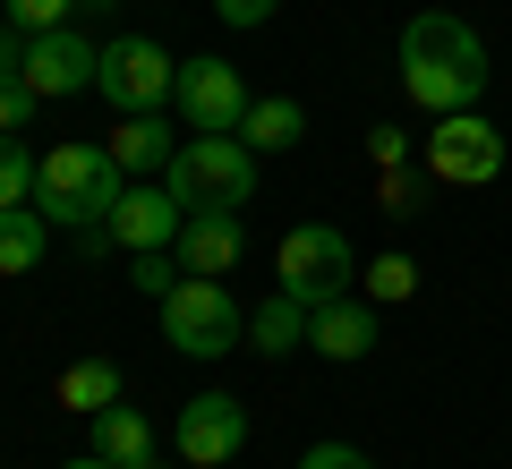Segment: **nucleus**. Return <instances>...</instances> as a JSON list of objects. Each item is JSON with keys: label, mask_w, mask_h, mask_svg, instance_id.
<instances>
[{"label": "nucleus", "mask_w": 512, "mask_h": 469, "mask_svg": "<svg viewBox=\"0 0 512 469\" xmlns=\"http://www.w3.org/2000/svg\"><path fill=\"white\" fill-rule=\"evenodd\" d=\"M487 43H478L470 18H453V9H419V18L402 26V94L427 111V120H444V111H478L487 103Z\"/></svg>", "instance_id": "nucleus-1"}, {"label": "nucleus", "mask_w": 512, "mask_h": 469, "mask_svg": "<svg viewBox=\"0 0 512 469\" xmlns=\"http://www.w3.org/2000/svg\"><path fill=\"white\" fill-rule=\"evenodd\" d=\"M120 180L128 171L111 163V145H52L35 171V214L52 222V231H94V222H111V205H120Z\"/></svg>", "instance_id": "nucleus-2"}, {"label": "nucleus", "mask_w": 512, "mask_h": 469, "mask_svg": "<svg viewBox=\"0 0 512 469\" xmlns=\"http://www.w3.org/2000/svg\"><path fill=\"white\" fill-rule=\"evenodd\" d=\"M163 188L188 205V214H239V205L256 197V154L239 137H180Z\"/></svg>", "instance_id": "nucleus-3"}, {"label": "nucleus", "mask_w": 512, "mask_h": 469, "mask_svg": "<svg viewBox=\"0 0 512 469\" xmlns=\"http://www.w3.org/2000/svg\"><path fill=\"white\" fill-rule=\"evenodd\" d=\"M163 342L188 350V359H222V350L248 342V307L214 273H180V290L163 299Z\"/></svg>", "instance_id": "nucleus-4"}, {"label": "nucleus", "mask_w": 512, "mask_h": 469, "mask_svg": "<svg viewBox=\"0 0 512 469\" xmlns=\"http://www.w3.org/2000/svg\"><path fill=\"white\" fill-rule=\"evenodd\" d=\"M274 265H282L274 290H291V299H308V307L350 299V290H359V256H350V239L333 231V222H299V231L282 239Z\"/></svg>", "instance_id": "nucleus-5"}, {"label": "nucleus", "mask_w": 512, "mask_h": 469, "mask_svg": "<svg viewBox=\"0 0 512 469\" xmlns=\"http://www.w3.org/2000/svg\"><path fill=\"white\" fill-rule=\"evenodd\" d=\"M171 86H180V60H171L154 35H120V43H103L94 94H103L111 111H163Z\"/></svg>", "instance_id": "nucleus-6"}, {"label": "nucleus", "mask_w": 512, "mask_h": 469, "mask_svg": "<svg viewBox=\"0 0 512 469\" xmlns=\"http://www.w3.org/2000/svg\"><path fill=\"white\" fill-rule=\"evenodd\" d=\"M427 171H436L444 188H487L495 171H504V137H495L487 111H444L436 128H427Z\"/></svg>", "instance_id": "nucleus-7"}, {"label": "nucleus", "mask_w": 512, "mask_h": 469, "mask_svg": "<svg viewBox=\"0 0 512 469\" xmlns=\"http://www.w3.org/2000/svg\"><path fill=\"white\" fill-rule=\"evenodd\" d=\"M171 103H180L188 137H239V120H248L256 94L239 86L231 60H180V86H171Z\"/></svg>", "instance_id": "nucleus-8"}, {"label": "nucleus", "mask_w": 512, "mask_h": 469, "mask_svg": "<svg viewBox=\"0 0 512 469\" xmlns=\"http://www.w3.org/2000/svg\"><path fill=\"white\" fill-rule=\"evenodd\" d=\"M94 69H103V43H86L77 26H43V35H26V86L52 103V94H86Z\"/></svg>", "instance_id": "nucleus-9"}, {"label": "nucleus", "mask_w": 512, "mask_h": 469, "mask_svg": "<svg viewBox=\"0 0 512 469\" xmlns=\"http://www.w3.org/2000/svg\"><path fill=\"white\" fill-rule=\"evenodd\" d=\"M239 444H248V401H231V393L180 401V461L222 469V461H239Z\"/></svg>", "instance_id": "nucleus-10"}, {"label": "nucleus", "mask_w": 512, "mask_h": 469, "mask_svg": "<svg viewBox=\"0 0 512 469\" xmlns=\"http://www.w3.org/2000/svg\"><path fill=\"white\" fill-rule=\"evenodd\" d=\"M180 222H188V205L171 197V188H154V180H137V188H120V205H111V248H171L180 239Z\"/></svg>", "instance_id": "nucleus-11"}, {"label": "nucleus", "mask_w": 512, "mask_h": 469, "mask_svg": "<svg viewBox=\"0 0 512 469\" xmlns=\"http://www.w3.org/2000/svg\"><path fill=\"white\" fill-rule=\"evenodd\" d=\"M308 350H325V359H367L376 350V299H325L308 316Z\"/></svg>", "instance_id": "nucleus-12"}, {"label": "nucleus", "mask_w": 512, "mask_h": 469, "mask_svg": "<svg viewBox=\"0 0 512 469\" xmlns=\"http://www.w3.org/2000/svg\"><path fill=\"white\" fill-rule=\"evenodd\" d=\"M171 256H180L188 273H214V282H231V265H239V214H188L180 239H171Z\"/></svg>", "instance_id": "nucleus-13"}, {"label": "nucleus", "mask_w": 512, "mask_h": 469, "mask_svg": "<svg viewBox=\"0 0 512 469\" xmlns=\"http://www.w3.org/2000/svg\"><path fill=\"white\" fill-rule=\"evenodd\" d=\"M111 163L120 171H171V154H180V137L163 128V111H120V128H111Z\"/></svg>", "instance_id": "nucleus-14"}, {"label": "nucleus", "mask_w": 512, "mask_h": 469, "mask_svg": "<svg viewBox=\"0 0 512 469\" xmlns=\"http://www.w3.org/2000/svg\"><path fill=\"white\" fill-rule=\"evenodd\" d=\"M86 452H103L111 469H146L154 461V418L128 410V401H111V410H94V444Z\"/></svg>", "instance_id": "nucleus-15"}, {"label": "nucleus", "mask_w": 512, "mask_h": 469, "mask_svg": "<svg viewBox=\"0 0 512 469\" xmlns=\"http://www.w3.org/2000/svg\"><path fill=\"white\" fill-rule=\"evenodd\" d=\"M299 137H308V111H299L291 94H256L248 120H239V145H248V154H291Z\"/></svg>", "instance_id": "nucleus-16"}, {"label": "nucleus", "mask_w": 512, "mask_h": 469, "mask_svg": "<svg viewBox=\"0 0 512 469\" xmlns=\"http://www.w3.org/2000/svg\"><path fill=\"white\" fill-rule=\"evenodd\" d=\"M308 316H316L308 299H291V290H274L265 307H248V350H265V359H282V350H299V342H308Z\"/></svg>", "instance_id": "nucleus-17"}, {"label": "nucleus", "mask_w": 512, "mask_h": 469, "mask_svg": "<svg viewBox=\"0 0 512 469\" xmlns=\"http://www.w3.org/2000/svg\"><path fill=\"white\" fill-rule=\"evenodd\" d=\"M43 248H52V222H43L35 205H9V214H0V273H35Z\"/></svg>", "instance_id": "nucleus-18"}, {"label": "nucleus", "mask_w": 512, "mask_h": 469, "mask_svg": "<svg viewBox=\"0 0 512 469\" xmlns=\"http://www.w3.org/2000/svg\"><path fill=\"white\" fill-rule=\"evenodd\" d=\"M111 401H120V367H111V359H77V367H60V410L94 418V410H111Z\"/></svg>", "instance_id": "nucleus-19"}, {"label": "nucleus", "mask_w": 512, "mask_h": 469, "mask_svg": "<svg viewBox=\"0 0 512 469\" xmlns=\"http://www.w3.org/2000/svg\"><path fill=\"white\" fill-rule=\"evenodd\" d=\"M35 171H43V163L9 137V128H0V214H9V205H35Z\"/></svg>", "instance_id": "nucleus-20"}, {"label": "nucleus", "mask_w": 512, "mask_h": 469, "mask_svg": "<svg viewBox=\"0 0 512 469\" xmlns=\"http://www.w3.org/2000/svg\"><path fill=\"white\" fill-rule=\"evenodd\" d=\"M359 282H367V299H376V307H393V299H410V290H419V265H410L402 248H384L376 265L359 273Z\"/></svg>", "instance_id": "nucleus-21"}, {"label": "nucleus", "mask_w": 512, "mask_h": 469, "mask_svg": "<svg viewBox=\"0 0 512 469\" xmlns=\"http://www.w3.org/2000/svg\"><path fill=\"white\" fill-rule=\"evenodd\" d=\"M180 256H171V248H137V256H128V282H137V290H146V299H171V290H180Z\"/></svg>", "instance_id": "nucleus-22"}, {"label": "nucleus", "mask_w": 512, "mask_h": 469, "mask_svg": "<svg viewBox=\"0 0 512 469\" xmlns=\"http://www.w3.org/2000/svg\"><path fill=\"white\" fill-rule=\"evenodd\" d=\"M35 103H43V94H35V86H26V77H18V69H0V128H9V137H18V128H26V120H35Z\"/></svg>", "instance_id": "nucleus-23"}, {"label": "nucleus", "mask_w": 512, "mask_h": 469, "mask_svg": "<svg viewBox=\"0 0 512 469\" xmlns=\"http://www.w3.org/2000/svg\"><path fill=\"white\" fill-rule=\"evenodd\" d=\"M299 469H376V461H367L359 444H342V435H325V444H308V452H299Z\"/></svg>", "instance_id": "nucleus-24"}, {"label": "nucleus", "mask_w": 512, "mask_h": 469, "mask_svg": "<svg viewBox=\"0 0 512 469\" xmlns=\"http://www.w3.org/2000/svg\"><path fill=\"white\" fill-rule=\"evenodd\" d=\"M77 0H9V26H26V35H43V26H69Z\"/></svg>", "instance_id": "nucleus-25"}, {"label": "nucleus", "mask_w": 512, "mask_h": 469, "mask_svg": "<svg viewBox=\"0 0 512 469\" xmlns=\"http://www.w3.org/2000/svg\"><path fill=\"white\" fill-rule=\"evenodd\" d=\"M367 154H376L384 171H402V154H410V137H402V128H393V120H376V128H367Z\"/></svg>", "instance_id": "nucleus-26"}, {"label": "nucleus", "mask_w": 512, "mask_h": 469, "mask_svg": "<svg viewBox=\"0 0 512 469\" xmlns=\"http://www.w3.org/2000/svg\"><path fill=\"white\" fill-rule=\"evenodd\" d=\"M274 9H282V0H214V18H222V26H265Z\"/></svg>", "instance_id": "nucleus-27"}, {"label": "nucleus", "mask_w": 512, "mask_h": 469, "mask_svg": "<svg viewBox=\"0 0 512 469\" xmlns=\"http://www.w3.org/2000/svg\"><path fill=\"white\" fill-rule=\"evenodd\" d=\"M419 188L427 180H410V171H384V205H393V214H419Z\"/></svg>", "instance_id": "nucleus-28"}, {"label": "nucleus", "mask_w": 512, "mask_h": 469, "mask_svg": "<svg viewBox=\"0 0 512 469\" xmlns=\"http://www.w3.org/2000/svg\"><path fill=\"white\" fill-rule=\"evenodd\" d=\"M18 35H26V26H0V69H26V43Z\"/></svg>", "instance_id": "nucleus-29"}, {"label": "nucleus", "mask_w": 512, "mask_h": 469, "mask_svg": "<svg viewBox=\"0 0 512 469\" xmlns=\"http://www.w3.org/2000/svg\"><path fill=\"white\" fill-rule=\"evenodd\" d=\"M60 469H111V461H103V452H86V461H60Z\"/></svg>", "instance_id": "nucleus-30"}, {"label": "nucleus", "mask_w": 512, "mask_h": 469, "mask_svg": "<svg viewBox=\"0 0 512 469\" xmlns=\"http://www.w3.org/2000/svg\"><path fill=\"white\" fill-rule=\"evenodd\" d=\"M86 9H120V0H86Z\"/></svg>", "instance_id": "nucleus-31"}, {"label": "nucleus", "mask_w": 512, "mask_h": 469, "mask_svg": "<svg viewBox=\"0 0 512 469\" xmlns=\"http://www.w3.org/2000/svg\"><path fill=\"white\" fill-rule=\"evenodd\" d=\"M146 469H163V461H146Z\"/></svg>", "instance_id": "nucleus-32"}]
</instances>
